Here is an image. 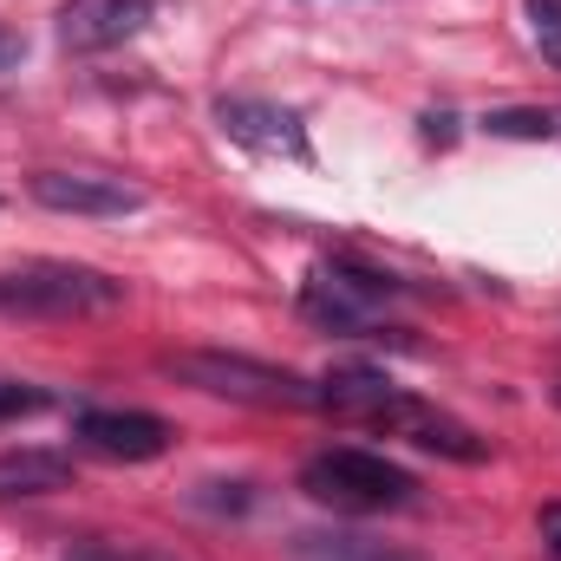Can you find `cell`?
<instances>
[{
	"label": "cell",
	"instance_id": "obj_1",
	"mask_svg": "<svg viewBox=\"0 0 561 561\" xmlns=\"http://www.w3.org/2000/svg\"><path fill=\"white\" fill-rule=\"evenodd\" d=\"M118 300H125V280L79 268V262H26L0 275L7 320H79V313H112Z\"/></svg>",
	"mask_w": 561,
	"mask_h": 561
},
{
	"label": "cell",
	"instance_id": "obj_2",
	"mask_svg": "<svg viewBox=\"0 0 561 561\" xmlns=\"http://www.w3.org/2000/svg\"><path fill=\"white\" fill-rule=\"evenodd\" d=\"M300 490H307L313 503H327V510L373 516V510H399V503H412L419 483H412V470H399L392 457H373V450L340 444V450H320V457L300 463Z\"/></svg>",
	"mask_w": 561,
	"mask_h": 561
},
{
	"label": "cell",
	"instance_id": "obj_3",
	"mask_svg": "<svg viewBox=\"0 0 561 561\" xmlns=\"http://www.w3.org/2000/svg\"><path fill=\"white\" fill-rule=\"evenodd\" d=\"M170 379L209 392V399H236V405H320V386H307L300 373L249 359V353H170L163 359Z\"/></svg>",
	"mask_w": 561,
	"mask_h": 561
},
{
	"label": "cell",
	"instance_id": "obj_4",
	"mask_svg": "<svg viewBox=\"0 0 561 561\" xmlns=\"http://www.w3.org/2000/svg\"><path fill=\"white\" fill-rule=\"evenodd\" d=\"M405 280L379 275V268H359V262H327L313 268L300 287V313L327 333H373L379 327V307L399 300Z\"/></svg>",
	"mask_w": 561,
	"mask_h": 561
},
{
	"label": "cell",
	"instance_id": "obj_5",
	"mask_svg": "<svg viewBox=\"0 0 561 561\" xmlns=\"http://www.w3.org/2000/svg\"><path fill=\"white\" fill-rule=\"evenodd\" d=\"M33 203H46L59 216H131V209H144V190L125 176H92V170H39Z\"/></svg>",
	"mask_w": 561,
	"mask_h": 561
},
{
	"label": "cell",
	"instance_id": "obj_6",
	"mask_svg": "<svg viewBox=\"0 0 561 561\" xmlns=\"http://www.w3.org/2000/svg\"><path fill=\"white\" fill-rule=\"evenodd\" d=\"M216 125H222L236 144L262 150V157H294V163H307V157H313L300 112L268 105V99H222V105H216Z\"/></svg>",
	"mask_w": 561,
	"mask_h": 561
},
{
	"label": "cell",
	"instance_id": "obj_7",
	"mask_svg": "<svg viewBox=\"0 0 561 561\" xmlns=\"http://www.w3.org/2000/svg\"><path fill=\"white\" fill-rule=\"evenodd\" d=\"M150 0H66L59 7V39L72 53H105V46H125L150 26Z\"/></svg>",
	"mask_w": 561,
	"mask_h": 561
},
{
	"label": "cell",
	"instance_id": "obj_8",
	"mask_svg": "<svg viewBox=\"0 0 561 561\" xmlns=\"http://www.w3.org/2000/svg\"><path fill=\"white\" fill-rule=\"evenodd\" d=\"M79 444L99 450V457H118V463H150L170 450V424L157 412H79Z\"/></svg>",
	"mask_w": 561,
	"mask_h": 561
},
{
	"label": "cell",
	"instance_id": "obj_9",
	"mask_svg": "<svg viewBox=\"0 0 561 561\" xmlns=\"http://www.w3.org/2000/svg\"><path fill=\"white\" fill-rule=\"evenodd\" d=\"M392 437H412L419 450H437V457H457V463H483V437L477 431H463L457 419H444V412H431L419 399H399V412L386 419Z\"/></svg>",
	"mask_w": 561,
	"mask_h": 561
},
{
	"label": "cell",
	"instance_id": "obj_10",
	"mask_svg": "<svg viewBox=\"0 0 561 561\" xmlns=\"http://www.w3.org/2000/svg\"><path fill=\"white\" fill-rule=\"evenodd\" d=\"M399 386L386 379V373H373V366H346V373H333L327 386H320V405H333V412H359V419H392L399 412Z\"/></svg>",
	"mask_w": 561,
	"mask_h": 561
},
{
	"label": "cell",
	"instance_id": "obj_11",
	"mask_svg": "<svg viewBox=\"0 0 561 561\" xmlns=\"http://www.w3.org/2000/svg\"><path fill=\"white\" fill-rule=\"evenodd\" d=\"M72 483V457L59 450H7L0 457V496H46Z\"/></svg>",
	"mask_w": 561,
	"mask_h": 561
},
{
	"label": "cell",
	"instance_id": "obj_12",
	"mask_svg": "<svg viewBox=\"0 0 561 561\" xmlns=\"http://www.w3.org/2000/svg\"><path fill=\"white\" fill-rule=\"evenodd\" d=\"M483 125H490V138H523V144H542V138H556V131H561V125L549 118V112H529V105H510V112H490Z\"/></svg>",
	"mask_w": 561,
	"mask_h": 561
},
{
	"label": "cell",
	"instance_id": "obj_13",
	"mask_svg": "<svg viewBox=\"0 0 561 561\" xmlns=\"http://www.w3.org/2000/svg\"><path fill=\"white\" fill-rule=\"evenodd\" d=\"M523 13H529V39H536L542 66L561 72V0H523Z\"/></svg>",
	"mask_w": 561,
	"mask_h": 561
},
{
	"label": "cell",
	"instance_id": "obj_14",
	"mask_svg": "<svg viewBox=\"0 0 561 561\" xmlns=\"http://www.w3.org/2000/svg\"><path fill=\"white\" fill-rule=\"evenodd\" d=\"M39 405H46V392H39V386H7V379H0V419L39 412Z\"/></svg>",
	"mask_w": 561,
	"mask_h": 561
},
{
	"label": "cell",
	"instance_id": "obj_15",
	"mask_svg": "<svg viewBox=\"0 0 561 561\" xmlns=\"http://www.w3.org/2000/svg\"><path fill=\"white\" fill-rule=\"evenodd\" d=\"M20 59H26V39H20L13 26H0V72H13Z\"/></svg>",
	"mask_w": 561,
	"mask_h": 561
},
{
	"label": "cell",
	"instance_id": "obj_16",
	"mask_svg": "<svg viewBox=\"0 0 561 561\" xmlns=\"http://www.w3.org/2000/svg\"><path fill=\"white\" fill-rule=\"evenodd\" d=\"M424 138H431V144H450V138H457V118H450V112H431V118H424Z\"/></svg>",
	"mask_w": 561,
	"mask_h": 561
},
{
	"label": "cell",
	"instance_id": "obj_17",
	"mask_svg": "<svg viewBox=\"0 0 561 561\" xmlns=\"http://www.w3.org/2000/svg\"><path fill=\"white\" fill-rule=\"evenodd\" d=\"M542 542L561 556V503H549V510H542Z\"/></svg>",
	"mask_w": 561,
	"mask_h": 561
},
{
	"label": "cell",
	"instance_id": "obj_18",
	"mask_svg": "<svg viewBox=\"0 0 561 561\" xmlns=\"http://www.w3.org/2000/svg\"><path fill=\"white\" fill-rule=\"evenodd\" d=\"M556 399H561V386H556Z\"/></svg>",
	"mask_w": 561,
	"mask_h": 561
},
{
	"label": "cell",
	"instance_id": "obj_19",
	"mask_svg": "<svg viewBox=\"0 0 561 561\" xmlns=\"http://www.w3.org/2000/svg\"><path fill=\"white\" fill-rule=\"evenodd\" d=\"M144 561H150V556H144Z\"/></svg>",
	"mask_w": 561,
	"mask_h": 561
}]
</instances>
